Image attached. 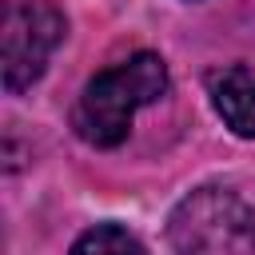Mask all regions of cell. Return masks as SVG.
Instances as JSON below:
<instances>
[{
  "mask_svg": "<svg viewBox=\"0 0 255 255\" xmlns=\"http://www.w3.org/2000/svg\"><path fill=\"white\" fill-rule=\"evenodd\" d=\"M207 96H211L215 116L239 139H255V68L227 64V68L207 72Z\"/></svg>",
  "mask_w": 255,
  "mask_h": 255,
  "instance_id": "cell-4",
  "label": "cell"
},
{
  "mask_svg": "<svg viewBox=\"0 0 255 255\" xmlns=\"http://www.w3.org/2000/svg\"><path fill=\"white\" fill-rule=\"evenodd\" d=\"M68 20L56 8V0H4L0 12V76L12 96L28 92L52 52L64 44Z\"/></svg>",
  "mask_w": 255,
  "mask_h": 255,
  "instance_id": "cell-3",
  "label": "cell"
},
{
  "mask_svg": "<svg viewBox=\"0 0 255 255\" xmlns=\"http://www.w3.org/2000/svg\"><path fill=\"white\" fill-rule=\"evenodd\" d=\"M167 64L155 52H135L100 76H92L72 108V128L92 147H116L128 139L139 108H151L167 96Z\"/></svg>",
  "mask_w": 255,
  "mask_h": 255,
  "instance_id": "cell-1",
  "label": "cell"
},
{
  "mask_svg": "<svg viewBox=\"0 0 255 255\" xmlns=\"http://www.w3.org/2000/svg\"><path fill=\"white\" fill-rule=\"evenodd\" d=\"M175 255H255V211L231 187H199L167 219Z\"/></svg>",
  "mask_w": 255,
  "mask_h": 255,
  "instance_id": "cell-2",
  "label": "cell"
},
{
  "mask_svg": "<svg viewBox=\"0 0 255 255\" xmlns=\"http://www.w3.org/2000/svg\"><path fill=\"white\" fill-rule=\"evenodd\" d=\"M68 255H147V247L120 223H96L72 243Z\"/></svg>",
  "mask_w": 255,
  "mask_h": 255,
  "instance_id": "cell-5",
  "label": "cell"
}]
</instances>
